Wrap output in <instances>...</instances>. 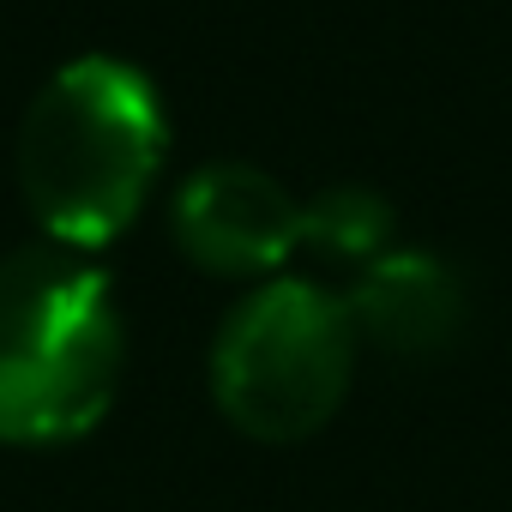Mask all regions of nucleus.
<instances>
[{
  "label": "nucleus",
  "instance_id": "1",
  "mask_svg": "<svg viewBox=\"0 0 512 512\" xmlns=\"http://www.w3.org/2000/svg\"><path fill=\"white\" fill-rule=\"evenodd\" d=\"M169 151V115L145 67L79 55L31 97L19 127V187L49 241L91 253L115 241Z\"/></svg>",
  "mask_w": 512,
  "mask_h": 512
},
{
  "label": "nucleus",
  "instance_id": "2",
  "mask_svg": "<svg viewBox=\"0 0 512 512\" xmlns=\"http://www.w3.org/2000/svg\"><path fill=\"white\" fill-rule=\"evenodd\" d=\"M121 308L103 266L61 241L0 260V440L61 446L91 434L121 386Z\"/></svg>",
  "mask_w": 512,
  "mask_h": 512
},
{
  "label": "nucleus",
  "instance_id": "3",
  "mask_svg": "<svg viewBox=\"0 0 512 512\" xmlns=\"http://www.w3.org/2000/svg\"><path fill=\"white\" fill-rule=\"evenodd\" d=\"M356 326L344 296L308 278H272L229 308L211 344L217 410L253 440H308L350 392Z\"/></svg>",
  "mask_w": 512,
  "mask_h": 512
},
{
  "label": "nucleus",
  "instance_id": "4",
  "mask_svg": "<svg viewBox=\"0 0 512 512\" xmlns=\"http://www.w3.org/2000/svg\"><path fill=\"white\" fill-rule=\"evenodd\" d=\"M169 229L193 266L217 278H260L302 247V199L260 163L217 157L181 181Z\"/></svg>",
  "mask_w": 512,
  "mask_h": 512
},
{
  "label": "nucleus",
  "instance_id": "5",
  "mask_svg": "<svg viewBox=\"0 0 512 512\" xmlns=\"http://www.w3.org/2000/svg\"><path fill=\"white\" fill-rule=\"evenodd\" d=\"M344 308L356 338L380 344L386 356H440L464 332V284L428 247H392L362 266Z\"/></svg>",
  "mask_w": 512,
  "mask_h": 512
},
{
  "label": "nucleus",
  "instance_id": "6",
  "mask_svg": "<svg viewBox=\"0 0 512 512\" xmlns=\"http://www.w3.org/2000/svg\"><path fill=\"white\" fill-rule=\"evenodd\" d=\"M392 205L374 193V187H356V181H338V187H320L314 199H302V247H314L320 260H338V266H374L380 253H392Z\"/></svg>",
  "mask_w": 512,
  "mask_h": 512
}]
</instances>
